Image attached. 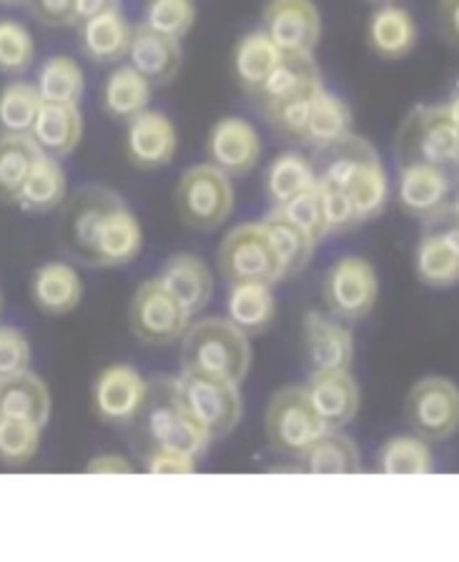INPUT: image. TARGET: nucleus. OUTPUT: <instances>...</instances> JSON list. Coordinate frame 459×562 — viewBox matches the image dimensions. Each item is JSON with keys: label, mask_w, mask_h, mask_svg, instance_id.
Segmentation results:
<instances>
[{"label": "nucleus", "mask_w": 459, "mask_h": 562, "mask_svg": "<svg viewBox=\"0 0 459 562\" xmlns=\"http://www.w3.org/2000/svg\"><path fill=\"white\" fill-rule=\"evenodd\" d=\"M176 211L189 228L197 232H214L222 226L234 211V183L214 164H193L181 173L176 183Z\"/></svg>", "instance_id": "3"}, {"label": "nucleus", "mask_w": 459, "mask_h": 562, "mask_svg": "<svg viewBox=\"0 0 459 562\" xmlns=\"http://www.w3.org/2000/svg\"><path fill=\"white\" fill-rule=\"evenodd\" d=\"M314 83H322V74L314 56H289V53H284L279 58V64L271 68V74L264 78V83L251 95L264 111L273 103L284 101L287 95Z\"/></svg>", "instance_id": "30"}, {"label": "nucleus", "mask_w": 459, "mask_h": 562, "mask_svg": "<svg viewBox=\"0 0 459 562\" xmlns=\"http://www.w3.org/2000/svg\"><path fill=\"white\" fill-rule=\"evenodd\" d=\"M68 196V176L60 166V158L41 154L35 158L33 169L25 176L21 191H18L15 206L29 214H46L58 209Z\"/></svg>", "instance_id": "26"}, {"label": "nucleus", "mask_w": 459, "mask_h": 562, "mask_svg": "<svg viewBox=\"0 0 459 562\" xmlns=\"http://www.w3.org/2000/svg\"><path fill=\"white\" fill-rule=\"evenodd\" d=\"M197 23V5L193 0H146L144 21L141 25L169 38H187Z\"/></svg>", "instance_id": "43"}, {"label": "nucleus", "mask_w": 459, "mask_h": 562, "mask_svg": "<svg viewBox=\"0 0 459 562\" xmlns=\"http://www.w3.org/2000/svg\"><path fill=\"white\" fill-rule=\"evenodd\" d=\"M35 60L33 33L23 23L0 18V74H25Z\"/></svg>", "instance_id": "45"}, {"label": "nucleus", "mask_w": 459, "mask_h": 562, "mask_svg": "<svg viewBox=\"0 0 459 562\" xmlns=\"http://www.w3.org/2000/svg\"><path fill=\"white\" fill-rule=\"evenodd\" d=\"M3 5H18V3H25V0H0Z\"/></svg>", "instance_id": "57"}, {"label": "nucleus", "mask_w": 459, "mask_h": 562, "mask_svg": "<svg viewBox=\"0 0 459 562\" xmlns=\"http://www.w3.org/2000/svg\"><path fill=\"white\" fill-rule=\"evenodd\" d=\"M43 99L35 83L29 81H11L0 88V131L3 134H29Z\"/></svg>", "instance_id": "40"}, {"label": "nucleus", "mask_w": 459, "mask_h": 562, "mask_svg": "<svg viewBox=\"0 0 459 562\" xmlns=\"http://www.w3.org/2000/svg\"><path fill=\"white\" fill-rule=\"evenodd\" d=\"M148 384L134 367L111 364L96 376L91 386V407L105 425L126 427L144 415Z\"/></svg>", "instance_id": "10"}, {"label": "nucleus", "mask_w": 459, "mask_h": 562, "mask_svg": "<svg viewBox=\"0 0 459 562\" xmlns=\"http://www.w3.org/2000/svg\"><path fill=\"white\" fill-rule=\"evenodd\" d=\"M146 429L152 437V447L187 454L191 460H201L211 445V435L193 419L187 407L176 397L173 386L169 384V397L146 402Z\"/></svg>", "instance_id": "12"}, {"label": "nucleus", "mask_w": 459, "mask_h": 562, "mask_svg": "<svg viewBox=\"0 0 459 562\" xmlns=\"http://www.w3.org/2000/svg\"><path fill=\"white\" fill-rule=\"evenodd\" d=\"M264 429L273 450L289 457H302L326 432L304 386H284L273 394L264 412Z\"/></svg>", "instance_id": "7"}, {"label": "nucleus", "mask_w": 459, "mask_h": 562, "mask_svg": "<svg viewBox=\"0 0 459 562\" xmlns=\"http://www.w3.org/2000/svg\"><path fill=\"white\" fill-rule=\"evenodd\" d=\"M86 472L88 474H109V472L126 474L131 472V464L119 454H101V457H93V460L86 464Z\"/></svg>", "instance_id": "52"}, {"label": "nucleus", "mask_w": 459, "mask_h": 562, "mask_svg": "<svg viewBox=\"0 0 459 562\" xmlns=\"http://www.w3.org/2000/svg\"><path fill=\"white\" fill-rule=\"evenodd\" d=\"M396 161L427 164L459 181V128L447 116L445 103L417 105L396 134Z\"/></svg>", "instance_id": "2"}, {"label": "nucleus", "mask_w": 459, "mask_h": 562, "mask_svg": "<svg viewBox=\"0 0 459 562\" xmlns=\"http://www.w3.org/2000/svg\"><path fill=\"white\" fill-rule=\"evenodd\" d=\"M261 224L267 228L273 251H277L284 279L306 269V263L312 261L316 249V241L312 236L302 232L294 222H289L277 206H271L269 214L261 218Z\"/></svg>", "instance_id": "31"}, {"label": "nucleus", "mask_w": 459, "mask_h": 562, "mask_svg": "<svg viewBox=\"0 0 459 562\" xmlns=\"http://www.w3.org/2000/svg\"><path fill=\"white\" fill-rule=\"evenodd\" d=\"M302 462L312 474H359L365 470L357 442L339 429H326L302 454Z\"/></svg>", "instance_id": "36"}, {"label": "nucleus", "mask_w": 459, "mask_h": 562, "mask_svg": "<svg viewBox=\"0 0 459 562\" xmlns=\"http://www.w3.org/2000/svg\"><path fill=\"white\" fill-rule=\"evenodd\" d=\"M445 111H447V116L452 119L455 126L459 128V93L452 95V99H449V101L445 103Z\"/></svg>", "instance_id": "54"}, {"label": "nucleus", "mask_w": 459, "mask_h": 562, "mask_svg": "<svg viewBox=\"0 0 459 562\" xmlns=\"http://www.w3.org/2000/svg\"><path fill=\"white\" fill-rule=\"evenodd\" d=\"M35 21L48 29L76 25V0H25Z\"/></svg>", "instance_id": "49"}, {"label": "nucleus", "mask_w": 459, "mask_h": 562, "mask_svg": "<svg viewBox=\"0 0 459 562\" xmlns=\"http://www.w3.org/2000/svg\"><path fill=\"white\" fill-rule=\"evenodd\" d=\"M437 25L449 46L459 48V0H439Z\"/></svg>", "instance_id": "51"}, {"label": "nucleus", "mask_w": 459, "mask_h": 562, "mask_svg": "<svg viewBox=\"0 0 459 562\" xmlns=\"http://www.w3.org/2000/svg\"><path fill=\"white\" fill-rule=\"evenodd\" d=\"M251 367V345L246 334L222 316L189 324L181 337V372H197L242 384Z\"/></svg>", "instance_id": "1"}, {"label": "nucleus", "mask_w": 459, "mask_h": 562, "mask_svg": "<svg viewBox=\"0 0 459 562\" xmlns=\"http://www.w3.org/2000/svg\"><path fill=\"white\" fill-rule=\"evenodd\" d=\"M435 468V457L422 437H390L377 452V472L382 474H427Z\"/></svg>", "instance_id": "39"}, {"label": "nucleus", "mask_w": 459, "mask_h": 562, "mask_svg": "<svg viewBox=\"0 0 459 562\" xmlns=\"http://www.w3.org/2000/svg\"><path fill=\"white\" fill-rule=\"evenodd\" d=\"M304 390L326 429H342L357 417L361 397L349 369H316L309 374Z\"/></svg>", "instance_id": "16"}, {"label": "nucleus", "mask_w": 459, "mask_h": 562, "mask_svg": "<svg viewBox=\"0 0 459 562\" xmlns=\"http://www.w3.org/2000/svg\"><path fill=\"white\" fill-rule=\"evenodd\" d=\"M144 470L148 474H189L197 470V460L171 450H161V447H152L144 457Z\"/></svg>", "instance_id": "50"}, {"label": "nucleus", "mask_w": 459, "mask_h": 562, "mask_svg": "<svg viewBox=\"0 0 459 562\" xmlns=\"http://www.w3.org/2000/svg\"><path fill=\"white\" fill-rule=\"evenodd\" d=\"M191 314L183 310L158 277L141 281L128 304V329L148 347L173 345L189 329Z\"/></svg>", "instance_id": "6"}, {"label": "nucleus", "mask_w": 459, "mask_h": 562, "mask_svg": "<svg viewBox=\"0 0 459 562\" xmlns=\"http://www.w3.org/2000/svg\"><path fill=\"white\" fill-rule=\"evenodd\" d=\"M452 179L427 164H400L396 173V204L414 218L425 222L452 196Z\"/></svg>", "instance_id": "19"}, {"label": "nucleus", "mask_w": 459, "mask_h": 562, "mask_svg": "<svg viewBox=\"0 0 459 562\" xmlns=\"http://www.w3.org/2000/svg\"><path fill=\"white\" fill-rule=\"evenodd\" d=\"M83 136V116L78 105L66 103H46L43 101L38 119L31 128V138L41 154L64 158L76 151Z\"/></svg>", "instance_id": "25"}, {"label": "nucleus", "mask_w": 459, "mask_h": 562, "mask_svg": "<svg viewBox=\"0 0 459 562\" xmlns=\"http://www.w3.org/2000/svg\"><path fill=\"white\" fill-rule=\"evenodd\" d=\"M41 148L29 134H0V201L15 204Z\"/></svg>", "instance_id": "38"}, {"label": "nucleus", "mask_w": 459, "mask_h": 562, "mask_svg": "<svg viewBox=\"0 0 459 562\" xmlns=\"http://www.w3.org/2000/svg\"><path fill=\"white\" fill-rule=\"evenodd\" d=\"M322 88H324V83L306 86V88H302V91L287 95L284 101H279V103L269 105V109H264L261 113L267 116V121L279 131L281 136L291 138V140H299V144H302L309 113H312V103H314L316 95H320Z\"/></svg>", "instance_id": "42"}, {"label": "nucleus", "mask_w": 459, "mask_h": 562, "mask_svg": "<svg viewBox=\"0 0 459 562\" xmlns=\"http://www.w3.org/2000/svg\"><path fill=\"white\" fill-rule=\"evenodd\" d=\"M351 134V111L347 101H342L337 93L322 88L312 103V113H309L306 131L302 144H309L316 151L339 144L342 138Z\"/></svg>", "instance_id": "32"}, {"label": "nucleus", "mask_w": 459, "mask_h": 562, "mask_svg": "<svg viewBox=\"0 0 459 562\" xmlns=\"http://www.w3.org/2000/svg\"><path fill=\"white\" fill-rule=\"evenodd\" d=\"M302 347L306 364L316 369H349L355 359V337L337 316L306 312L302 319Z\"/></svg>", "instance_id": "17"}, {"label": "nucleus", "mask_w": 459, "mask_h": 562, "mask_svg": "<svg viewBox=\"0 0 459 562\" xmlns=\"http://www.w3.org/2000/svg\"><path fill=\"white\" fill-rule=\"evenodd\" d=\"M320 193H322V206H324L326 234H344L359 226L355 201H351L347 191L320 183Z\"/></svg>", "instance_id": "47"}, {"label": "nucleus", "mask_w": 459, "mask_h": 562, "mask_svg": "<svg viewBox=\"0 0 459 562\" xmlns=\"http://www.w3.org/2000/svg\"><path fill=\"white\" fill-rule=\"evenodd\" d=\"M181 41L161 35L146 25H136L131 35V46L126 60L131 68H136L141 76L152 86L171 83L181 70Z\"/></svg>", "instance_id": "21"}, {"label": "nucleus", "mask_w": 459, "mask_h": 562, "mask_svg": "<svg viewBox=\"0 0 459 562\" xmlns=\"http://www.w3.org/2000/svg\"><path fill=\"white\" fill-rule=\"evenodd\" d=\"M277 209L289 218V222H294L302 232L312 236L316 244L324 241V236H329L326 234V222H324L320 181H316V187L302 191L299 196L289 199L287 204H281Z\"/></svg>", "instance_id": "46"}, {"label": "nucleus", "mask_w": 459, "mask_h": 562, "mask_svg": "<svg viewBox=\"0 0 459 562\" xmlns=\"http://www.w3.org/2000/svg\"><path fill=\"white\" fill-rule=\"evenodd\" d=\"M81 274L66 261H48L33 271L31 299L43 314L64 316L81 304Z\"/></svg>", "instance_id": "24"}, {"label": "nucleus", "mask_w": 459, "mask_h": 562, "mask_svg": "<svg viewBox=\"0 0 459 562\" xmlns=\"http://www.w3.org/2000/svg\"><path fill=\"white\" fill-rule=\"evenodd\" d=\"M417 23L407 8L377 5L367 21V46L382 60H400L417 46Z\"/></svg>", "instance_id": "23"}, {"label": "nucleus", "mask_w": 459, "mask_h": 562, "mask_svg": "<svg viewBox=\"0 0 459 562\" xmlns=\"http://www.w3.org/2000/svg\"><path fill=\"white\" fill-rule=\"evenodd\" d=\"M0 415L29 419L38 427H46L51 417V392L46 382L31 369L0 380Z\"/></svg>", "instance_id": "29"}, {"label": "nucleus", "mask_w": 459, "mask_h": 562, "mask_svg": "<svg viewBox=\"0 0 459 562\" xmlns=\"http://www.w3.org/2000/svg\"><path fill=\"white\" fill-rule=\"evenodd\" d=\"M35 88H38L41 99L46 103L78 105L86 88L83 68L78 60L58 53V56H51L41 64L38 76H35Z\"/></svg>", "instance_id": "37"}, {"label": "nucleus", "mask_w": 459, "mask_h": 562, "mask_svg": "<svg viewBox=\"0 0 459 562\" xmlns=\"http://www.w3.org/2000/svg\"><path fill=\"white\" fill-rule=\"evenodd\" d=\"M216 263L228 284L259 281V284L273 286L284 279L277 251H273L261 222H246L228 228L219 246Z\"/></svg>", "instance_id": "4"}, {"label": "nucleus", "mask_w": 459, "mask_h": 562, "mask_svg": "<svg viewBox=\"0 0 459 562\" xmlns=\"http://www.w3.org/2000/svg\"><path fill=\"white\" fill-rule=\"evenodd\" d=\"M0 312H3V296H0Z\"/></svg>", "instance_id": "58"}, {"label": "nucleus", "mask_w": 459, "mask_h": 562, "mask_svg": "<svg viewBox=\"0 0 459 562\" xmlns=\"http://www.w3.org/2000/svg\"><path fill=\"white\" fill-rule=\"evenodd\" d=\"M176 397L187 407L189 415L206 429L211 439L232 435L242 422V392L238 384L216 380V376L181 372L171 380Z\"/></svg>", "instance_id": "5"}, {"label": "nucleus", "mask_w": 459, "mask_h": 562, "mask_svg": "<svg viewBox=\"0 0 459 562\" xmlns=\"http://www.w3.org/2000/svg\"><path fill=\"white\" fill-rule=\"evenodd\" d=\"M176 148L179 134L166 113L146 109L126 123V156L136 169H164L173 161Z\"/></svg>", "instance_id": "15"}, {"label": "nucleus", "mask_w": 459, "mask_h": 562, "mask_svg": "<svg viewBox=\"0 0 459 562\" xmlns=\"http://www.w3.org/2000/svg\"><path fill=\"white\" fill-rule=\"evenodd\" d=\"M261 31L281 53L314 56L322 38V13L314 0H269L261 13Z\"/></svg>", "instance_id": "11"}, {"label": "nucleus", "mask_w": 459, "mask_h": 562, "mask_svg": "<svg viewBox=\"0 0 459 562\" xmlns=\"http://www.w3.org/2000/svg\"><path fill=\"white\" fill-rule=\"evenodd\" d=\"M141 249H144V228H141L138 216L121 199L103 218L88 267H128L131 261L138 259Z\"/></svg>", "instance_id": "18"}, {"label": "nucleus", "mask_w": 459, "mask_h": 562, "mask_svg": "<svg viewBox=\"0 0 459 562\" xmlns=\"http://www.w3.org/2000/svg\"><path fill=\"white\" fill-rule=\"evenodd\" d=\"M43 427L29 419L0 415V462L18 468L31 462L41 447Z\"/></svg>", "instance_id": "44"}, {"label": "nucleus", "mask_w": 459, "mask_h": 562, "mask_svg": "<svg viewBox=\"0 0 459 562\" xmlns=\"http://www.w3.org/2000/svg\"><path fill=\"white\" fill-rule=\"evenodd\" d=\"M209 164L226 176H246L261 161V136L242 116H224L211 126L206 136Z\"/></svg>", "instance_id": "13"}, {"label": "nucleus", "mask_w": 459, "mask_h": 562, "mask_svg": "<svg viewBox=\"0 0 459 562\" xmlns=\"http://www.w3.org/2000/svg\"><path fill=\"white\" fill-rule=\"evenodd\" d=\"M158 281L179 299V304L191 316L204 312L211 296H214V277H211V269L206 267L204 259L189 251L173 254V257L166 259L161 271H158Z\"/></svg>", "instance_id": "20"}, {"label": "nucleus", "mask_w": 459, "mask_h": 562, "mask_svg": "<svg viewBox=\"0 0 459 562\" xmlns=\"http://www.w3.org/2000/svg\"><path fill=\"white\" fill-rule=\"evenodd\" d=\"M312 187H316V166L296 151L273 156L264 171V191H267L271 206L287 204L289 199Z\"/></svg>", "instance_id": "34"}, {"label": "nucleus", "mask_w": 459, "mask_h": 562, "mask_svg": "<svg viewBox=\"0 0 459 562\" xmlns=\"http://www.w3.org/2000/svg\"><path fill=\"white\" fill-rule=\"evenodd\" d=\"M347 193L355 201L359 224L372 222V218L382 214L387 209V201H390V181H387V171L382 161H379V156L359 171Z\"/></svg>", "instance_id": "41"}, {"label": "nucleus", "mask_w": 459, "mask_h": 562, "mask_svg": "<svg viewBox=\"0 0 459 562\" xmlns=\"http://www.w3.org/2000/svg\"><path fill=\"white\" fill-rule=\"evenodd\" d=\"M273 316H277V299L269 284H259V281L228 284L226 319L246 337L267 331L273 324Z\"/></svg>", "instance_id": "27"}, {"label": "nucleus", "mask_w": 459, "mask_h": 562, "mask_svg": "<svg viewBox=\"0 0 459 562\" xmlns=\"http://www.w3.org/2000/svg\"><path fill=\"white\" fill-rule=\"evenodd\" d=\"M31 345L15 327H0V380L29 372Z\"/></svg>", "instance_id": "48"}, {"label": "nucleus", "mask_w": 459, "mask_h": 562, "mask_svg": "<svg viewBox=\"0 0 459 562\" xmlns=\"http://www.w3.org/2000/svg\"><path fill=\"white\" fill-rule=\"evenodd\" d=\"M414 271L425 286L449 289L459 284V251L432 228L419 236L414 251Z\"/></svg>", "instance_id": "33"}, {"label": "nucleus", "mask_w": 459, "mask_h": 562, "mask_svg": "<svg viewBox=\"0 0 459 562\" xmlns=\"http://www.w3.org/2000/svg\"><path fill=\"white\" fill-rule=\"evenodd\" d=\"M78 25H81L78 43H81L86 60H91L96 66H116L119 60L126 58L134 25L123 18L119 8L88 18Z\"/></svg>", "instance_id": "22"}, {"label": "nucleus", "mask_w": 459, "mask_h": 562, "mask_svg": "<svg viewBox=\"0 0 459 562\" xmlns=\"http://www.w3.org/2000/svg\"><path fill=\"white\" fill-rule=\"evenodd\" d=\"M113 8H119V0H76V25Z\"/></svg>", "instance_id": "53"}, {"label": "nucleus", "mask_w": 459, "mask_h": 562, "mask_svg": "<svg viewBox=\"0 0 459 562\" xmlns=\"http://www.w3.org/2000/svg\"><path fill=\"white\" fill-rule=\"evenodd\" d=\"M152 103V83L128 64L116 66L105 76L101 88V105L105 116L128 123L138 113H144Z\"/></svg>", "instance_id": "28"}, {"label": "nucleus", "mask_w": 459, "mask_h": 562, "mask_svg": "<svg viewBox=\"0 0 459 562\" xmlns=\"http://www.w3.org/2000/svg\"><path fill=\"white\" fill-rule=\"evenodd\" d=\"M322 296L339 322H359L374 310L379 279L372 263L361 257H342L326 269Z\"/></svg>", "instance_id": "9"}, {"label": "nucleus", "mask_w": 459, "mask_h": 562, "mask_svg": "<svg viewBox=\"0 0 459 562\" xmlns=\"http://www.w3.org/2000/svg\"><path fill=\"white\" fill-rule=\"evenodd\" d=\"M404 417L425 442H443L459 429V386L447 376L414 382L404 400Z\"/></svg>", "instance_id": "8"}, {"label": "nucleus", "mask_w": 459, "mask_h": 562, "mask_svg": "<svg viewBox=\"0 0 459 562\" xmlns=\"http://www.w3.org/2000/svg\"><path fill=\"white\" fill-rule=\"evenodd\" d=\"M367 3H374V5H387V3H394V0H367Z\"/></svg>", "instance_id": "56"}, {"label": "nucleus", "mask_w": 459, "mask_h": 562, "mask_svg": "<svg viewBox=\"0 0 459 562\" xmlns=\"http://www.w3.org/2000/svg\"><path fill=\"white\" fill-rule=\"evenodd\" d=\"M121 196L103 187H88L76 193L66 204L64 214V244L66 249L81 261H91L96 236L109 211L116 206Z\"/></svg>", "instance_id": "14"}, {"label": "nucleus", "mask_w": 459, "mask_h": 562, "mask_svg": "<svg viewBox=\"0 0 459 562\" xmlns=\"http://www.w3.org/2000/svg\"><path fill=\"white\" fill-rule=\"evenodd\" d=\"M284 56L261 29L238 38L234 48V76L244 91L254 93Z\"/></svg>", "instance_id": "35"}, {"label": "nucleus", "mask_w": 459, "mask_h": 562, "mask_svg": "<svg viewBox=\"0 0 459 562\" xmlns=\"http://www.w3.org/2000/svg\"><path fill=\"white\" fill-rule=\"evenodd\" d=\"M447 204H449V209H452V214L459 218V189L452 193V196H449Z\"/></svg>", "instance_id": "55"}]
</instances>
